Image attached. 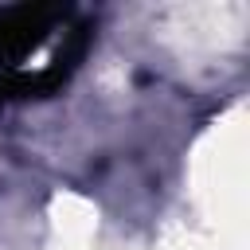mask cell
Masks as SVG:
<instances>
[{
	"instance_id": "1",
	"label": "cell",
	"mask_w": 250,
	"mask_h": 250,
	"mask_svg": "<svg viewBox=\"0 0 250 250\" xmlns=\"http://www.w3.org/2000/svg\"><path fill=\"white\" fill-rule=\"evenodd\" d=\"M66 8L59 4H16L0 8V62H16L35 51L59 23H66Z\"/></svg>"
}]
</instances>
